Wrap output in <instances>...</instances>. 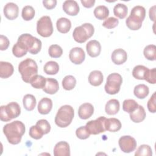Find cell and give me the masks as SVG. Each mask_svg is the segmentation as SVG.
Here are the masks:
<instances>
[{
    "label": "cell",
    "instance_id": "6da1fadb",
    "mask_svg": "<svg viewBox=\"0 0 156 156\" xmlns=\"http://www.w3.org/2000/svg\"><path fill=\"white\" fill-rule=\"evenodd\" d=\"M3 132L9 143L17 144L21 140L25 133V126L20 121H15L5 124L3 127Z\"/></svg>",
    "mask_w": 156,
    "mask_h": 156
},
{
    "label": "cell",
    "instance_id": "7a4b0ae2",
    "mask_svg": "<svg viewBox=\"0 0 156 156\" xmlns=\"http://www.w3.org/2000/svg\"><path fill=\"white\" fill-rule=\"evenodd\" d=\"M18 71L21 75L22 79L26 83H29L31 78L38 73V66L34 60L27 58L18 65Z\"/></svg>",
    "mask_w": 156,
    "mask_h": 156
},
{
    "label": "cell",
    "instance_id": "3957f363",
    "mask_svg": "<svg viewBox=\"0 0 156 156\" xmlns=\"http://www.w3.org/2000/svg\"><path fill=\"white\" fill-rule=\"evenodd\" d=\"M73 118V108L71 105H65L58 109L55 117V123L60 127H66L71 123Z\"/></svg>",
    "mask_w": 156,
    "mask_h": 156
},
{
    "label": "cell",
    "instance_id": "277c9868",
    "mask_svg": "<svg viewBox=\"0 0 156 156\" xmlns=\"http://www.w3.org/2000/svg\"><path fill=\"white\" fill-rule=\"evenodd\" d=\"M18 41L22 43L32 54H38L41 49V41L38 38L33 37L29 34L21 35L18 39Z\"/></svg>",
    "mask_w": 156,
    "mask_h": 156
},
{
    "label": "cell",
    "instance_id": "5b68a950",
    "mask_svg": "<svg viewBox=\"0 0 156 156\" xmlns=\"http://www.w3.org/2000/svg\"><path fill=\"white\" fill-rule=\"evenodd\" d=\"M94 29L91 24L84 23L74 29L73 33V36L76 42L82 43L91 37L94 34Z\"/></svg>",
    "mask_w": 156,
    "mask_h": 156
},
{
    "label": "cell",
    "instance_id": "8992f818",
    "mask_svg": "<svg viewBox=\"0 0 156 156\" xmlns=\"http://www.w3.org/2000/svg\"><path fill=\"white\" fill-rule=\"evenodd\" d=\"M21 113L20 105L16 102H11L6 105L1 106L0 119L2 121H9L17 118Z\"/></svg>",
    "mask_w": 156,
    "mask_h": 156
},
{
    "label": "cell",
    "instance_id": "52a82bcc",
    "mask_svg": "<svg viewBox=\"0 0 156 156\" xmlns=\"http://www.w3.org/2000/svg\"><path fill=\"white\" fill-rule=\"evenodd\" d=\"M122 82V78L118 73H112L107 78L105 85V90L109 94H115L120 90V87Z\"/></svg>",
    "mask_w": 156,
    "mask_h": 156
},
{
    "label": "cell",
    "instance_id": "ba28073f",
    "mask_svg": "<svg viewBox=\"0 0 156 156\" xmlns=\"http://www.w3.org/2000/svg\"><path fill=\"white\" fill-rule=\"evenodd\" d=\"M37 31L43 37H48L52 34V23L49 16H43L38 20L37 23Z\"/></svg>",
    "mask_w": 156,
    "mask_h": 156
},
{
    "label": "cell",
    "instance_id": "9c48e42d",
    "mask_svg": "<svg viewBox=\"0 0 156 156\" xmlns=\"http://www.w3.org/2000/svg\"><path fill=\"white\" fill-rule=\"evenodd\" d=\"M105 116H100L95 120H91L87 122L86 128L88 132L92 135H98L105 131Z\"/></svg>",
    "mask_w": 156,
    "mask_h": 156
},
{
    "label": "cell",
    "instance_id": "30bf717a",
    "mask_svg": "<svg viewBox=\"0 0 156 156\" xmlns=\"http://www.w3.org/2000/svg\"><path fill=\"white\" fill-rule=\"evenodd\" d=\"M118 144L121 150L125 153L132 152L136 147V141L135 139L129 135L121 136L119 139Z\"/></svg>",
    "mask_w": 156,
    "mask_h": 156
},
{
    "label": "cell",
    "instance_id": "8fae6325",
    "mask_svg": "<svg viewBox=\"0 0 156 156\" xmlns=\"http://www.w3.org/2000/svg\"><path fill=\"white\" fill-rule=\"evenodd\" d=\"M69 58L73 63L79 65L84 61L85 54L82 48L79 47L73 48L69 51Z\"/></svg>",
    "mask_w": 156,
    "mask_h": 156
},
{
    "label": "cell",
    "instance_id": "7c38bea8",
    "mask_svg": "<svg viewBox=\"0 0 156 156\" xmlns=\"http://www.w3.org/2000/svg\"><path fill=\"white\" fill-rule=\"evenodd\" d=\"M18 7L13 2H8L4 7V14L5 16L10 20H13L16 18L18 16Z\"/></svg>",
    "mask_w": 156,
    "mask_h": 156
},
{
    "label": "cell",
    "instance_id": "4fadbf2b",
    "mask_svg": "<svg viewBox=\"0 0 156 156\" xmlns=\"http://www.w3.org/2000/svg\"><path fill=\"white\" fill-rule=\"evenodd\" d=\"M63 10L68 15L75 16L79 12V6L74 0H66L63 4Z\"/></svg>",
    "mask_w": 156,
    "mask_h": 156
},
{
    "label": "cell",
    "instance_id": "5bb4252c",
    "mask_svg": "<svg viewBox=\"0 0 156 156\" xmlns=\"http://www.w3.org/2000/svg\"><path fill=\"white\" fill-rule=\"evenodd\" d=\"M54 155L55 156H69L70 148L69 144L66 141H59L54 148Z\"/></svg>",
    "mask_w": 156,
    "mask_h": 156
},
{
    "label": "cell",
    "instance_id": "9a60e30c",
    "mask_svg": "<svg viewBox=\"0 0 156 156\" xmlns=\"http://www.w3.org/2000/svg\"><path fill=\"white\" fill-rule=\"evenodd\" d=\"M86 49L88 54L91 57H98L101 51L100 43L95 40L89 41L86 45Z\"/></svg>",
    "mask_w": 156,
    "mask_h": 156
},
{
    "label": "cell",
    "instance_id": "2e32d148",
    "mask_svg": "<svg viewBox=\"0 0 156 156\" xmlns=\"http://www.w3.org/2000/svg\"><path fill=\"white\" fill-rule=\"evenodd\" d=\"M111 58L115 65H121L126 62L127 59V52L121 48L114 50L112 54Z\"/></svg>",
    "mask_w": 156,
    "mask_h": 156
},
{
    "label": "cell",
    "instance_id": "e0dca14e",
    "mask_svg": "<svg viewBox=\"0 0 156 156\" xmlns=\"http://www.w3.org/2000/svg\"><path fill=\"white\" fill-rule=\"evenodd\" d=\"M94 112V107L90 103L82 104L78 109V115L80 119H87L90 118Z\"/></svg>",
    "mask_w": 156,
    "mask_h": 156
},
{
    "label": "cell",
    "instance_id": "ac0fdd59",
    "mask_svg": "<svg viewBox=\"0 0 156 156\" xmlns=\"http://www.w3.org/2000/svg\"><path fill=\"white\" fill-rule=\"evenodd\" d=\"M146 16V10L141 5H136L132 8L130 15L129 16L132 20L142 23Z\"/></svg>",
    "mask_w": 156,
    "mask_h": 156
},
{
    "label": "cell",
    "instance_id": "d6986e66",
    "mask_svg": "<svg viewBox=\"0 0 156 156\" xmlns=\"http://www.w3.org/2000/svg\"><path fill=\"white\" fill-rule=\"evenodd\" d=\"M52 107V101L48 98H42L38 104V111L40 114H48Z\"/></svg>",
    "mask_w": 156,
    "mask_h": 156
},
{
    "label": "cell",
    "instance_id": "ffe728a7",
    "mask_svg": "<svg viewBox=\"0 0 156 156\" xmlns=\"http://www.w3.org/2000/svg\"><path fill=\"white\" fill-rule=\"evenodd\" d=\"M59 88V85L58 81L53 78H46V81L43 90L50 94H55L57 92Z\"/></svg>",
    "mask_w": 156,
    "mask_h": 156
},
{
    "label": "cell",
    "instance_id": "44dd1931",
    "mask_svg": "<svg viewBox=\"0 0 156 156\" xmlns=\"http://www.w3.org/2000/svg\"><path fill=\"white\" fill-rule=\"evenodd\" d=\"M105 130L115 132L119 130L121 128V123L120 121L115 118H106L105 121Z\"/></svg>",
    "mask_w": 156,
    "mask_h": 156
},
{
    "label": "cell",
    "instance_id": "7402d4cb",
    "mask_svg": "<svg viewBox=\"0 0 156 156\" xmlns=\"http://www.w3.org/2000/svg\"><path fill=\"white\" fill-rule=\"evenodd\" d=\"M14 68L13 65L7 62H0V77L6 79L11 76L13 73Z\"/></svg>",
    "mask_w": 156,
    "mask_h": 156
},
{
    "label": "cell",
    "instance_id": "603a6c76",
    "mask_svg": "<svg viewBox=\"0 0 156 156\" xmlns=\"http://www.w3.org/2000/svg\"><path fill=\"white\" fill-rule=\"evenodd\" d=\"M146 118V112L143 106L138 105L137 108L130 113V119L136 123L140 122L143 121Z\"/></svg>",
    "mask_w": 156,
    "mask_h": 156
},
{
    "label": "cell",
    "instance_id": "cb8c5ba5",
    "mask_svg": "<svg viewBox=\"0 0 156 156\" xmlns=\"http://www.w3.org/2000/svg\"><path fill=\"white\" fill-rule=\"evenodd\" d=\"M104 77L101 71L94 70L91 71L88 76L89 83L94 87L99 86L103 82Z\"/></svg>",
    "mask_w": 156,
    "mask_h": 156
},
{
    "label": "cell",
    "instance_id": "d4e9b609",
    "mask_svg": "<svg viewBox=\"0 0 156 156\" xmlns=\"http://www.w3.org/2000/svg\"><path fill=\"white\" fill-rule=\"evenodd\" d=\"M56 26L59 32L66 34L69 31L71 27V23L68 18L62 17L57 20Z\"/></svg>",
    "mask_w": 156,
    "mask_h": 156
},
{
    "label": "cell",
    "instance_id": "484cf974",
    "mask_svg": "<svg viewBox=\"0 0 156 156\" xmlns=\"http://www.w3.org/2000/svg\"><path fill=\"white\" fill-rule=\"evenodd\" d=\"M105 110L107 114L113 115L116 114L119 110V102L116 99L109 100L105 104Z\"/></svg>",
    "mask_w": 156,
    "mask_h": 156
},
{
    "label": "cell",
    "instance_id": "4316f807",
    "mask_svg": "<svg viewBox=\"0 0 156 156\" xmlns=\"http://www.w3.org/2000/svg\"><path fill=\"white\" fill-rule=\"evenodd\" d=\"M23 106L26 110H27V111H32L35 108L37 101L34 95L27 94L24 96L23 99Z\"/></svg>",
    "mask_w": 156,
    "mask_h": 156
},
{
    "label": "cell",
    "instance_id": "83f0119b",
    "mask_svg": "<svg viewBox=\"0 0 156 156\" xmlns=\"http://www.w3.org/2000/svg\"><path fill=\"white\" fill-rule=\"evenodd\" d=\"M149 90L147 85L144 84H139L135 87L133 93L138 99H144L149 94Z\"/></svg>",
    "mask_w": 156,
    "mask_h": 156
},
{
    "label": "cell",
    "instance_id": "f1b7e54d",
    "mask_svg": "<svg viewBox=\"0 0 156 156\" xmlns=\"http://www.w3.org/2000/svg\"><path fill=\"white\" fill-rule=\"evenodd\" d=\"M46 81V78L42 76L37 74L31 78L29 83L35 88L43 89L45 85Z\"/></svg>",
    "mask_w": 156,
    "mask_h": 156
},
{
    "label": "cell",
    "instance_id": "f546056e",
    "mask_svg": "<svg viewBox=\"0 0 156 156\" xmlns=\"http://www.w3.org/2000/svg\"><path fill=\"white\" fill-rule=\"evenodd\" d=\"M93 13L96 18L102 20L108 17L109 15V10L105 5H99L94 9Z\"/></svg>",
    "mask_w": 156,
    "mask_h": 156
},
{
    "label": "cell",
    "instance_id": "4dcf8cb0",
    "mask_svg": "<svg viewBox=\"0 0 156 156\" xmlns=\"http://www.w3.org/2000/svg\"><path fill=\"white\" fill-rule=\"evenodd\" d=\"M43 69L46 74L54 75L58 72L59 65L56 62L49 61L45 63Z\"/></svg>",
    "mask_w": 156,
    "mask_h": 156
},
{
    "label": "cell",
    "instance_id": "1f68e13d",
    "mask_svg": "<svg viewBox=\"0 0 156 156\" xmlns=\"http://www.w3.org/2000/svg\"><path fill=\"white\" fill-rule=\"evenodd\" d=\"M127 7L121 3H118L116 4L113 8L114 15L120 19L124 18L127 14Z\"/></svg>",
    "mask_w": 156,
    "mask_h": 156
},
{
    "label": "cell",
    "instance_id": "d6a6232c",
    "mask_svg": "<svg viewBox=\"0 0 156 156\" xmlns=\"http://www.w3.org/2000/svg\"><path fill=\"white\" fill-rule=\"evenodd\" d=\"M28 52L26 47L20 42L17 41L13 46L12 53L16 57H22Z\"/></svg>",
    "mask_w": 156,
    "mask_h": 156
},
{
    "label": "cell",
    "instance_id": "836d02e7",
    "mask_svg": "<svg viewBox=\"0 0 156 156\" xmlns=\"http://www.w3.org/2000/svg\"><path fill=\"white\" fill-rule=\"evenodd\" d=\"M62 83L63 88L65 90H71L76 86V79L73 76L68 75L63 78Z\"/></svg>",
    "mask_w": 156,
    "mask_h": 156
},
{
    "label": "cell",
    "instance_id": "e575fe53",
    "mask_svg": "<svg viewBox=\"0 0 156 156\" xmlns=\"http://www.w3.org/2000/svg\"><path fill=\"white\" fill-rule=\"evenodd\" d=\"M144 57L149 60L154 61L156 59V46L154 44L146 46L143 51Z\"/></svg>",
    "mask_w": 156,
    "mask_h": 156
},
{
    "label": "cell",
    "instance_id": "d590c367",
    "mask_svg": "<svg viewBox=\"0 0 156 156\" xmlns=\"http://www.w3.org/2000/svg\"><path fill=\"white\" fill-rule=\"evenodd\" d=\"M148 68L143 65H136L132 71V76L138 80H143L146 72Z\"/></svg>",
    "mask_w": 156,
    "mask_h": 156
},
{
    "label": "cell",
    "instance_id": "8d00e7d4",
    "mask_svg": "<svg viewBox=\"0 0 156 156\" xmlns=\"http://www.w3.org/2000/svg\"><path fill=\"white\" fill-rule=\"evenodd\" d=\"M138 106V103L133 99H126L122 103L123 110L129 113L135 111Z\"/></svg>",
    "mask_w": 156,
    "mask_h": 156
},
{
    "label": "cell",
    "instance_id": "74e56055",
    "mask_svg": "<svg viewBox=\"0 0 156 156\" xmlns=\"http://www.w3.org/2000/svg\"><path fill=\"white\" fill-rule=\"evenodd\" d=\"M35 10L30 5H26L22 9V18L26 21L31 20L35 16Z\"/></svg>",
    "mask_w": 156,
    "mask_h": 156
},
{
    "label": "cell",
    "instance_id": "f35d334b",
    "mask_svg": "<svg viewBox=\"0 0 156 156\" xmlns=\"http://www.w3.org/2000/svg\"><path fill=\"white\" fill-rule=\"evenodd\" d=\"M152 155V149L147 144H142L140 146L135 153V155L136 156H151Z\"/></svg>",
    "mask_w": 156,
    "mask_h": 156
},
{
    "label": "cell",
    "instance_id": "ab89813d",
    "mask_svg": "<svg viewBox=\"0 0 156 156\" xmlns=\"http://www.w3.org/2000/svg\"><path fill=\"white\" fill-rule=\"evenodd\" d=\"M48 53L49 56L52 58H58L62 55L63 49L58 44H52L49 48Z\"/></svg>",
    "mask_w": 156,
    "mask_h": 156
},
{
    "label": "cell",
    "instance_id": "60d3db41",
    "mask_svg": "<svg viewBox=\"0 0 156 156\" xmlns=\"http://www.w3.org/2000/svg\"><path fill=\"white\" fill-rule=\"evenodd\" d=\"M36 126L43 133L44 135L48 133L51 130V126L46 119H40L37 123Z\"/></svg>",
    "mask_w": 156,
    "mask_h": 156
},
{
    "label": "cell",
    "instance_id": "b9f144b4",
    "mask_svg": "<svg viewBox=\"0 0 156 156\" xmlns=\"http://www.w3.org/2000/svg\"><path fill=\"white\" fill-rule=\"evenodd\" d=\"M155 72L156 69L155 68L151 69H147L145 73L144 79L146 80L149 83L155 84L156 82V78H155Z\"/></svg>",
    "mask_w": 156,
    "mask_h": 156
},
{
    "label": "cell",
    "instance_id": "7bdbcfd3",
    "mask_svg": "<svg viewBox=\"0 0 156 156\" xmlns=\"http://www.w3.org/2000/svg\"><path fill=\"white\" fill-rule=\"evenodd\" d=\"M126 24L129 29H130V30H136L140 29L142 26V23L133 20L132 19H131L129 16H128L127 18L126 19Z\"/></svg>",
    "mask_w": 156,
    "mask_h": 156
},
{
    "label": "cell",
    "instance_id": "ee69618b",
    "mask_svg": "<svg viewBox=\"0 0 156 156\" xmlns=\"http://www.w3.org/2000/svg\"><path fill=\"white\" fill-rule=\"evenodd\" d=\"M119 21L117 18L115 17H109L106 19L102 23V26L107 29H113L118 26Z\"/></svg>",
    "mask_w": 156,
    "mask_h": 156
},
{
    "label": "cell",
    "instance_id": "f6af8a7d",
    "mask_svg": "<svg viewBox=\"0 0 156 156\" xmlns=\"http://www.w3.org/2000/svg\"><path fill=\"white\" fill-rule=\"evenodd\" d=\"M29 133L30 137L35 140H38L41 138L43 135H44L43 133L38 129V127L36 125L32 126L30 127Z\"/></svg>",
    "mask_w": 156,
    "mask_h": 156
},
{
    "label": "cell",
    "instance_id": "bcb514c9",
    "mask_svg": "<svg viewBox=\"0 0 156 156\" xmlns=\"http://www.w3.org/2000/svg\"><path fill=\"white\" fill-rule=\"evenodd\" d=\"M76 134L77 138L80 140H85L90 135V133L88 132L85 126H81L77 128L76 131Z\"/></svg>",
    "mask_w": 156,
    "mask_h": 156
},
{
    "label": "cell",
    "instance_id": "7dc6e473",
    "mask_svg": "<svg viewBox=\"0 0 156 156\" xmlns=\"http://www.w3.org/2000/svg\"><path fill=\"white\" fill-rule=\"evenodd\" d=\"M147 108L151 113H155L156 112V105H155V92H154L150 99H149L147 104Z\"/></svg>",
    "mask_w": 156,
    "mask_h": 156
},
{
    "label": "cell",
    "instance_id": "c3c4849f",
    "mask_svg": "<svg viewBox=\"0 0 156 156\" xmlns=\"http://www.w3.org/2000/svg\"><path fill=\"white\" fill-rule=\"evenodd\" d=\"M10 41L8 38L3 35H0V49L4 51L7 49L9 46Z\"/></svg>",
    "mask_w": 156,
    "mask_h": 156
},
{
    "label": "cell",
    "instance_id": "681fc988",
    "mask_svg": "<svg viewBox=\"0 0 156 156\" xmlns=\"http://www.w3.org/2000/svg\"><path fill=\"white\" fill-rule=\"evenodd\" d=\"M43 4L44 7L47 9H54L57 4L56 0H44L43 1Z\"/></svg>",
    "mask_w": 156,
    "mask_h": 156
},
{
    "label": "cell",
    "instance_id": "f907efd6",
    "mask_svg": "<svg viewBox=\"0 0 156 156\" xmlns=\"http://www.w3.org/2000/svg\"><path fill=\"white\" fill-rule=\"evenodd\" d=\"M80 2L82 4V5L86 8L92 7L95 3L94 0H81Z\"/></svg>",
    "mask_w": 156,
    "mask_h": 156
},
{
    "label": "cell",
    "instance_id": "816d5d0a",
    "mask_svg": "<svg viewBox=\"0 0 156 156\" xmlns=\"http://www.w3.org/2000/svg\"><path fill=\"white\" fill-rule=\"evenodd\" d=\"M149 17L151 20L154 21V20H155V9L153 10V12H152L151 9H149Z\"/></svg>",
    "mask_w": 156,
    "mask_h": 156
}]
</instances>
